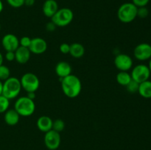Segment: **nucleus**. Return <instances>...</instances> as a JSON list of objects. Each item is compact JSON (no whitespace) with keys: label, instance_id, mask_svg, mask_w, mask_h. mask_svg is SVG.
<instances>
[{"label":"nucleus","instance_id":"1","mask_svg":"<svg viewBox=\"0 0 151 150\" xmlns=\"http://www.w3.org/2000/svg\"><path fill=\"white\" fill-rule=\"evenodd\" d=\"M60 80L62 91L65 96L70 99H74L81 94L82 82L79 77L74 74H70Z\"/></svg>","mask_w":151,"mask_h":150},{"label":"nucleus","instance_id":"2","mask_svg":"<svg viewBox=\"0 0 151 150\" xmlns=\"http://www.w3.org/2000/svg\"><path fill=\"white\" fill-rule=\"evenodd\" d=\"M22 89L20 79L15 76H10L3 82L2 95L9 100L14 99L19 96Z\"/></svg>","mask_w":151,"mask_h":150},{"label":"nucleus","instance_id":"3","mask_svg":"<svg viewBox=\"0 0 151 150\" xmlns=\"http://www.w3.org/2000/svg\"><path fill=\"white\" fill-rule=\"evenodd\" d=\"M14 109L20 116L29 117L35 111V104L34 100L28 98L27 96H21L16 99L14 104Z\"/></svg>","mask_w":151,"mask_h":150},{"label":"nucleus","instance_id":"4","mask_svg":"<svg viewBox=\"0 0 151 150\" xmlns=\"http://www.w3.org/2000/svg\"><path fill=\"white\" fill-rule=\"evenodd\" d=\"M117 18L122 23L129 24L137 17V7L132 2H125L119 6L117 10Z\"/></svg>","mask_w":151,"mask_h":150},{"label":"nucleus","instance_id":"5","mask_svg":"<svg viewBox=\"0 0 151 150\" xmlns=\"http://www.w3.org/2000/svg\"><path fill=\"white\" fill-rule=\"evenodd\" d=\"M73 19V11L68 7H63L58 10L55 14L51 18V21L58 27H63L70 24Z\"/></svg>","mask_w":151,"mask_h":150},{"label":"nucleus","instance_id":"6","mask_svg":"<svg viewBox=\"0 0 151 150\" xmlns=\"http://www.w3.org/2000/svg\"><path fill=\"white\" fill-rule=\"evenodd\" d=\"M22 88L29 92H36L40 87V80L38 76L32 72H27L22 75L20 79Z\"/></svg>","mask_w":151,"mask_h":150},{"label":"nucleus","instance_id":"7","mask_svg":"<svg viewBox=\"0 0 151 150\" xmlns=\"http://www.w3.org/2000/svg\"><path fill=\"white\" fill-rule=\"evenodd\" d=\"M131 70V78L133 80L136 81L138 83L148 80L151 74L149 68L147 65L139 64L132 68Z\"/></svg>","mask_w":151,"mask_h":150},{"label":"nucleus","instance_id":"8","mask_svg":"<svg viewBox=\"0 0 151 150\" xmlns=\"http://www.w3.org/2000/svg\"><path fill=\"white\" fill-rule=\"evenodd\" d=\"M44 142L46 147L49 150H56L59 148L61 142V137L60 132L51 129L45 132L44 137Z\"/></svg>","mask_w":151,"mask_h":150},{"label":"nucleus","instance_id":"9","mask_svg":"<svg viewBox=\"0 0 151 150\" xmlns=\"http://www.w3.org/2000/svg\"><path fill=\"white\" fill-rule=\"evenodd\" d=\"M114 66L119 71H128L133 68V59L127 54H119L114 60Z\"/></svg>","mask_w":151,"mask_h":150},{"label":"nucleus","instance_id":"10","mask_svg":"<svg viewBox=\"0 0 151 150\" xmlns=\"http://www.w3.org/2000/svg\"><path fill=\"white\" fill-rule=\"evenodd\" d=\"M134 56L139 61L149 60L151 58V45L147 43H142L136 46Z\"/></svg>","mask_w":151,"mask_h":150},{"label":"nucleus","instance_id":"11","mask_svg":"<svg viewBox=\"0 0 151 150\" xmlns=\"http://www.w3.org/2000/svg\"><path fill=\"white\" fill-rule=\"evenodd\" d=\"M1 46L6 51H15L19 46V39L16 35L7 33L1 39Z\"/></svg>","mask_w":151,"mask_h":150},{"label":"nucleus","instance_id":"12","mask_svg":"<svg viewBox=\"0 0 151 150\" xmlns=\"http://www.w3.org/2000/svg\"><path fill=\"white\" fill-rule=\"evenodd\" d=\"M47 43L44 38L36 37L32 38L29 49L31 53L35 54H44L47 49Z\"/></svg>","mask_w":151,"mask_h":150},{"label":"nucleus","instance_id":"13","mask_svg":"<svg viewBox=\"0 0 151 150\" xmlns=\"http://www.w3.org/2000/svg\"><path fill=\"white\" fill-rule=\"evenodd\" d=\"M72 66L66 61H60L56 64L55 71L60 79L72 74Z\"/></svg>","mask_w":151,"mask_h":150},{"label":"nucleus","instance_id":"14","mask_svg":"<svg viewBox=\"0 0 151 150\" xmlns=\"http://www.w3.org/2000/svg\"><path fill=\"white\" fill-rule=\"evenodd\" d=\"M31 54L32 53L28 48L19 46L15 51V60L19 64H26L30 59Z\"/></svg>","mask_w":151,"mask_h":150},{"label":"nucleus","instance_id":"15","mask_svg":"<svg viewBox=\"0 0 151 150\" xmlns=\"http://www.w3.org/2000/svg\"><path fill=\"white\" fill-rule=\"evenodd\" d=\"M59 9V6L56 0H46L42 6V12L44 16L47 18L51 19L58 10Z\"/></svg>","mask_w":151,"mask_h":150},{"label":"nucleus","instance_id":"16","mask_svg":"<svg viewBox=\"0 0 151 150\" xmlns=\"http://www.w3.org/2000/svg\"><path fill=\"white\" fill-rule=\"evenodd\" d=\"M53 120L48 116H41L37 119L36 126L40 131L47 132L52 129Z\"/></svg>","mask_w":151,"mask_h":150},{"label":"nucleus","instance_id":"17","mask_svg":"<svg viewBox=\"0 0 151 150\" xmlns=\"http://www.w3.org/2000/svg\"><path fill=\"white\" fill-rule=\"evenodd\" d=\"M20 117V115L14 108L8 109L4 113V122L9 126H15L19 122Z\"/></svg>","mask_w":151,"mask_h":150},{"label":"nucleus","instance_id":"18","mask_svg":"<svg viewBox=\"0 0 151 150\" xmlns=\"http://www.w3.org/2000/svg\"><path fill=\"white\" fill-rule=\"evenodd\" d=\"M69 54L74 58H81L85 54V48H84L83 45L80 43H73V44H70Z\"/></svg>","mask_w":151,"mask_h":150},{"label":"nucleus","instance_id":"19","mask_svg":"<svg viewBox=\"0 0 151 150\" xmlns=\"http://www.w3.org/2000/svg\"><path fill=\"white\" fill-rule=\"evenodd\" d=\"M138 93L145 99L151 98V81L146 80L139 83Z\"/></svg>","mask_w":151,"mask_h":150},{"label":"nucleus","instance_id":"20","mask_svg":"<svg viewBox=\"0 0 151 150\" xmlns=\"http://www.w3.org/2000/svg\"><path fill=\"white\" fill-rule=\"evenodd\" d=\"M116 79L119 85L125 87L132 80V78L131 74L128 71H119L116 74Z\"/></svg>","mask_w":151,"mask_h":150},{"label":"nucleus","instance_id":"21","mask_svg":"<svg viewBox=\"0 0 151 150\" xmlns=\"http://www.w3.org/2000/svg\"><path fill=\"white\" fill-rule=\"evenodd\" d=\"M10 77V70L7 66L2 64L0 66V80L4 82Z\"/></svg>","mask_w":151,"mask_h":150},{"label":"nucleus","instance_id":"22","mask_svg":"<svg viewBox=\"0 0 151 150\" xmlns=\"http://www.w3.org/2000/svg\"><path fill=\"white\" fill-rule=\"evenodd\" d=\"M10 107V100L4 96L0 95V113H4Z\"/></svg>","mask_w":151,"mask_h":150},{"label":"nucleus","instance_id":"23","mask_svg":"<svg viewBox=\"0 0 151 150\" xmlns=\"http://www.w3.org/2000/svg\"><path fill=\"white\" fill-rule=\"evenodd\" d=\"M65 128V122L63 121V120L60 119H55V121H53L52 124V129L53 130L56 131L58 132H60L64 129Z\"/></svg>","mask_w":151,"mask_h":150},{"label":"nucleus","instance_id":"24","mask_svg":"<svg viewBox=\"0 0 151 150\" xmlns=\"http://www.w3.org/2000/svg\"><path fill=\"white\" fill-rule=\"evenodd\" d=\"M139 86V83L134 80H131L128 85L125 86L127 91L131 94H135V93H138Z\"/></svg>","mask_w":151,"mask_h":150},{"label":"nucleus","instance_id":"25","mask_svg":"<svg viewBox=\"0 0 151 150\" xmlns=\"http://www.w3.org/2000/svg\"><path fill=\"white\" fill-rule=\"evenodd\" d=\"M149 10L147 7H137V17L141 19H145L148 16Z\"/></svg>","mask_w":151,"mask_h":150},{"label":"nucleus","instance_id":"26","mask_svg":"<svg viewBox=\"0 0 151 150\" xmlns=\"http://www.w3.org/2000/svg\"><path fill=\"white\" fill-rule=\"evenodd\" d=\"M7 4L13 8H19L24 5V0H6Z\"/></svg>","mask_w":151,"mask_h":150},{"label":"nucleus","instance_id":"27","mask_svg":"<svg viewBox=\"0 0 151 150\" xmlns=\"http://www.w3.org/2000/svg\"><path fill=\"white\" fill-rule=\"evenodd\" d=\"M31 40H32V38H30L29 37L23 36L19 39V45H20V46L26 47V48L29 49V46L31 44Z\"/></svg>","mask_w":151,"mask_h":150},{"label":"nucleus","instance_id":"28","mask_svg":"<svg viewBox=\"0 0 151 150\" xmlns=\"http://www.w3.org/2000/svg\"><path fill=\"white\" fill-rule=\"evenodd\" d=\"M59 50L60 52L63 54H69V51H70V44H67V43H63L60 45L59 47Z\"/></svg>","mask_w":151,"mask_h":150},{"label":"nucleus","instance_id":"29","mask_svg":"<svg viewBox=\"0 0 151 150\" xmlns=\"http://www.w3.org/2000/svg\"><path fill=\"white\" fill-rule=\"evenodd\" d=\"M131 2L137 6V7H146L149 3L150 0H131Z\"/></svg>","mask_w":151,"mask_h":150},{"label":"nucleus","instance_id":"30","mask_svg":"<svg viewBox=\"0 0 151 150\" xmlns=\"http://www.w3.org/2000/svg\"><path fill=\"white\" fill-rule=\"evenodd\" d=\"M4 58L9 62H12L15 60V51H6Z\"/></svg>","mask_w":151,"mask_h":150},{"label":"nucleus","instance_id":"31","mask_svg":"<svg viewBox=\"0 0 151 150\" xmlns=\"http://www.w3.org/2000/svg\"><path fill=\"white\" fill-rule=\"evenodd\" d=\"M56 27H57V26H56L52 21L46 24V29H47L48 32H53V31L55 30Z\"/></svg>","mask_w":151,"mask_h":150},{"label":"nucleus","instance_id":"32","mask_svg":"<svg viewBox=\"0 0 151 150\" xmlns=\"http://www.w3.org/2000/svg\"><path fill=\"white\" fill-rule=\"evenodd\" d=\"M35 0H24V5L27 7H32L35 4Z\"/></svg>","mask_w":151,"mask_h":150},{"label":"nucleus","instance_id":"33","mask_svg":"<svg viewBox=\"0 0 151 150\" xmlns=\"http://www.w3.org/2000/svg\"><path fill=\"white\" fill-rule=\"evenodd\" d=\"M27 96L28 98L34 100V99H35V96H35V92H29V93H27Z\"/></svg>","mask_w":151,"mask_h":150},{"label":"nucleus","instance_id":"34","mask_svg":"<svg viewBox=\"0 0 151 150\" xmlns=\"http://www.w3.org/2000/svg\"><path fill=\"white\" fill-rule=\"evenodd\" d=\"M3 62H4V56H3V54L0 51V66L3 64Z\"/></svg>","mask_w":151,"mask_h":150},{"label":"nucleus","instance_id":"35","mask_svg":"<svg viewBox=\"0 0 151 150\" xmlns=\"http://www.w3.org/2000/svg\"><path fill=\"white\" fill-rule=\"evenodd\" d=\"M2 89H3V82L0 80V95H2Z\"/></svg>","mask_w":151,"mask_h":150},{"label":"nucleus","instance_id":"36","mask_svg":"<svg viewBox=\"0 0 151 150\" xmlns=\"http://www.w3.org/2000/svg\"><path fill=\"white\" fill-rule=\"evenodd\" d=\"M3 8H4V5H3V2L1 0H0V13L2 12Z\"/></svg>","mask_w":151,"mask_h":150},{"label":"nucleus","instance_id":"37","mask_svg":"<svg viewBox=\"0 0 151 150\" xmlns=\"http://www.w3.org/2000/svg\"><path fill=\"white\" fill-rule=\"evenodd\" d=\"M148 68H149V70H150V74H151V58L149 60V63H148Z\"/></svg>","mask_w":151,"mask_h":150},{"label":"nucleus","instance_id":"38","mask_svg":"<svg viewBox=\"0 0 151 150\" xmlns=\"http://www.w3.org/2000/svg\"><path fill=\"white\" fill-rule=\"evenodd\" d=\"M0 31H1V24H0Z\"/></svg>","mask_w":151,"mask_h":150}]
</instances>
